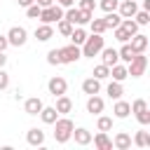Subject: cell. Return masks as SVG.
<instances>
[{
	"instance_id": "cell-1",
	"label": "cell",
	"mask_w": 150,
	"mask_h": 150,
	"mask_svg": "<svg viewBox=\"0 0 150 150\" xmlns=\"http://www.w3.org/2000/svg\"><path fill=\"white\" fill-rule=\"evenodd\" d=\"M73 129H75V124H73L70 117H56V122H54V141L56 143H68L70 136H73Z\"/></svg>"
},
{
	"instance_id": "cell-2",
	"label": "cell",
	"mask_w": 150,
	"mask_h": 150,
	"mask_svg": "<svg viewBox=\"0 0 150 150\" xmlns=\"http://www.w3.org/2000/svg\"><path fill=\"white\" fill-rule=\"evenodd\" d=\"M103 47H105V45H103V35H101V33H91V35H87V40L80 45V52H82V56L94 59V56H98V52H101Z\"/></svg>"
},
{
	"instance_id": "cell-3",
	"label": "cell",
	"mask_w": 150,
	"mask_h": 150,
	"mask_svg": "<svg viewBox=\"0 0 150 150\" xmlns=\"http://www.w3.org/2000/svg\"><path fill=\"white\" fill-rule=\"evenodd\" d=\"M145 68H148V56L141 52V54H134V59L127 66V73H129V77H141L145 73Z\"/></svg>"
},
{
	"instance_id": "cell-4",
	"label": "cell",
	"mask_w": 150,
	"mask_h": 150,
	"mask_svg": "<svg viewBox=\"0 0 150 150\" xmlns=\"http://www.w3.org/2000/svg\"><path fill=\"white\" fill-rule=\"evenodd\" d=\"M42 23H54V21H59V19H63V7L61 5H49V7H42L40 9V16H38Z\"/></svg>"
},
{
	"instance_id": "cell-5",
	"label": "cell",
	"mask_w": 150,
	"mask_h": 150,
	"mask_svg": "<svg viewBox=\"0 0 150 150\" xmlns=\"http://www.w3.org/2000/svg\"><path fill=\"white\" fill-rule=\"evenodd\" d=\"M26 40H28V30L23 26H12L7 30V42L12 47H21V45H26Z\"/></svg>"
},
{
	"instance_id": "cell-6",
	"label": "cell",
	"mask_w": 150,
	"mask_h": 150,
	"mask_svg": "<svg viewBox=\"0 0 150 150\" xmlns=\"http://www.w3.org/2000/svg\"><path fill=\"white\" fill-rule=\"evenodd\" d=\"M80 56H82V52H80V47L73 45V42L59 49V61H61V63H75Z\"/></svg>"
},
{
	"instance_id": "cell-7",
	"label": "cell",
	"mask_w": 150,
	"mask_h": 150,
	"mask_svg": "<svg viewBox=\"0 0 150 150\" xmlns=\"http://www.w3.org/2000/svg\"><path fill=\"white\" fill-rule=\"evenodd\" d=\"M47 89H49V94H52V96H61V94H66V89H68V82H66V77H61V75H54V77L47 82Z\"/></svg>"
},
{
	"instance_id": "cell-8",
	"label": "cell",
	"mask_w": 150,
	"mask_h": 150,
	"mask_svg": "<svg viewBox=\"0 0 150 150\" xmlns=\"http://www.w3.org/2000/svg\"><path fill=\"white\" fill-rule=\"evenodd\" d=\"M136 12H138V5H136V0H122V2L117 5V14H120L122 19H131Z\"/></svg>"
},
{
	"instance_id": "cell-9",
	"label": "cell",
	"mask_w": 150,
	"mask_h": 150,
	"mask_svg": "<svg viewBox=\"0 0 150 150\" xmlns=\"http://www.w3.org/2000/svg\"><path fill=\"white\" fill-rule=\"evenodd\" d=\"M129 45H131V49H134L136 54H141V52L148 49V35H143V33H134V35L129 38Z\"/></svg>"
},
{
	"instance_id": "cell-10",
	"label": "cell",
	"mask_w": 150,
	"mask_h": 150,
	"mask_svg": "<svg viewBox=\"0 0 150 150\" xmlns=\"http://www.w3.org/2000/svg\"><path fill=\"white\" fill-rule=\"evenodd\" d=\"M103 108H105V103H103V98H101L98 94H91V96L87 98V112H91V115H101Z\"/></svg>"
},
{
	"instance_id": "cell-11",
	"label": "cell",
	"mask_w": 150,
	"mask_h": 150,
	"mask_svg": "<svg viewBox=\"0 0 150 150\" xmlns=\"http://www.w3.org/2000/svg\"><path fill=\"white\" fill-rule=\"evenodd\" d=\"M98 54H101V63H105L108 68H110V66H115V63L120 61V56H117V49H112V47H103Z\"/></svg>"
},
{
	"instance_id": "cell-12",
	"label": "cell",
	"mask_w": 150,
	"mask_h": 150,
	"mask_svg": "<svg viewBox=\"0 0 150 150\" xmlns=\"http://www.w3.org/2000/svg\"><path fill=\"white\" fill-rule=\"evenodd\" d=\"M26 141H28V145H42L45 143V131L42 129H38V127H33V129H28L26 131Z\"/></svg>"
},
{
	"instance_id": "cell-13",
	"label": "cell",
	"mask_w": 150,
	"mask_h": 150,
	"mask_svg": "<svg viewBox=\"0 0 150 150\" xmlns=\"http://www.w3.org/2000/svg\"><path fill=\"white\" fill-rule=\"evenodd\" d=\"M70 138H75L77 145H89L91 143V131L84 129V127H77V129H73V136Z\"/></svg>"
},
{
	"instance_id": "cell-14",
	"label": "cell",
	"mask_w": 150,
	"mask_h": 150,
	"mask_svg": "<svg viewBox=\"0 0 150 150\" xmlns=\"http://www.w3.org/2000/svg\"><path fill=\"white\" fill-rule=\"evenodd\" d=\"M42 98H38V96H30V98H26V103H23V110H26V115H38L40 110H42Z\"/></svg>"
},
{
	"instance_id": "cell-15",
	"label": "cell",
	"mask_w": 150,
	"mask_h": 150,
	"mask_svg": "<svg viewBox=\"0 0 150 150\" xmlns=\"http://www.w3.org/2000/svg\"><path fill=\"white\" fill-rule=\"evenodd\" d=\"M91 141L98 150H112V141L108 138V131H98L96 136H91Z\"/></svg>"
},
{
	"instance_id": "cell-16",
	"label": "cell",
	"mask_w": 150,
	"mask_h": 150,
	"mask_svg": "<svg viewBox=\"0 0 150 150\" xmlns=\"http://www.w3.org/2000/svg\"><path fill=\"white\" fill-rule=\"evenodd\" d=\"M112 148H117V150H129V148H131V136H129L127 131L115 134V138H112Z\"/></svg>"
},
{
	"instance_id": "cell-17",
	"label": "cell",
	"mask_w": 150,
	"mask_h": 150,
	"mask_svg": "<svg viewBox=\"0 0 150 150\" xmlns=\"http://www.w3.org/2000/svg\"><path fill=\"white\" fill-rule=\"evenodd\" d=\"M82 91H84L87 96H91V94H98V91H101V80H96L94 75H91V77H87V80L82 82Z\"/></svg>"
},
{
	"instance_id": "cell-18",
	"label": "cell",
	"mask_w": 150,
	"mask_h": 150,
	"mask_svg": "<svg viewBox=\"0 0 150 150\" xmlns=\"http://www.w3.org/2000/svg\"><path fill=\"white\" fill-rule=\"evenodd\" d=\"M54 108H56L59 115H68V112L73 110V101H70L66 94H61V96H56V105H54Z\"/></svg>"
},
{
	"instance_id": "cell-19",
	"label": "cell",
	"mask_w": 150,
	"mask_h": 150,
	"mask_svg": "<svg viewBox=\"0 0 150 150\" xmlns=\"http://www.w3.org/2000/svg\"><path fill=\"white\" fill-rule=\"evenodd\" d=\"M38 115H40V120H42L45 124H54V122H56V117H59V112H56V108H54V105H42V110H40Z\"/></svg>"
},
{
	"instance_id": "cell-20",
	"label": "cell",
	"mask_w": 150,
	"mask_h": 150,
	"mask_svg": "<svg viewBox=\"0 0 150 150\" xmlns=\"http://www.w3.org/2000/svg\"><path fill=\"white\" fill-rule=\"evenodd\" d=\"M35 38H38L40 42L52 40V38H54V28H52V23H42V26H38V28H35Z\"/></svg>"
},
{
	"instance_id": "cell-21",
	"label": "cell",
	"mask_w": 150,
	"mask_h": 150,
	"mask_svg": "<svg viewBox=\"0 0 150 150\" xmlns=\"http://www.w3.org/2000/svg\"><path fill=\"white\" fill-rule=\"evenodd\" d=\"M110 77H112V80H117V82H124V80L129 77V73H127V66H122L120 61H117L115 66H110Z\"/></svg>"
},
{
	"instance_id": "cell-22",
	"label": "cell",
	"mask_w": 150,
	"mask_h": 150,
	"mask_svg": "<svg viewBox=\"0 0 150 150\" xmlns=\"http://www.w3.org/2000/svg\"><path fill=\"white\" fill-rule=\"evenodd\" d=\"M105 94L112 98V101H117V98H122V94H124V87H122V82H117V80H112L108 87H105Z\"/></svg>"
},
{
	"instance_id": "cell-23",
	"label": "cell",
	"mask_w": 150,
	"mask_h": 150,
	"mask_svg": "<svg viewBox=\"0 0 150 150\" xmlns=\"http://www.w3.org/2000/svg\"><path fill=\"white\" fill-rule=\"evenodd\" d=\"M112 112H115V117L117 120H124V117H129V112H131V108H129V103L127 101H115V105H112Z\"/></svg>"
},
{
	"instance_id": "cell-24",
	"label": "cell",
	"mask_w": 150,
	"mask_h": 150,
	"mask_svg": "<svg viewBox=\"0 0 150 150\" xmlns=\"http://www.w3.org/2000/svg\"><path fill=\"white\" fill-rule=\"evenodd\" d=\"M134 145H136V148H150V131H145V129L136 131V136H134Z\"/></svg>"
},
{
	"instance_id": "cell-25",
	"label": "cell",
	"mask_w": 150,
	"mask_h": 150,
	"mask_svg": "<svg viewBox=\"0 0 150 150\" xmlns=\"http://www.w3.org/2000/svg\"><path fill=\"white\" fill-rule=\"evenodd\" d=\"M103 23H105V28H117V26L122 23V16H120L117 12H105Z\"/></svg>"
},
{
	"instance_id": "cell-26",
	"label": "cell",
	"mask_w": 150,
	"mask_h": 150,
	"mask_svg": "<svg viewBox=\"0 0 150 150\" xmlns=\"http://www.w3.org/2000/svg\"><path fill=\"white\" fill-rule=\"evenodd\" d=\"M134 54H136V52L131 49V45H129V42H122V47L117 49V56H120L124 63H129V61L134 59Z\"/></svg>"
},
{
	"instance_id": "cell-27",
	"label": "cell",
	"mask_w": 150,
	"mask_h": 150,
	"mask_svg": "<svg viewBox=\"0 0 150 150\" xmlns=\"http://www.w3.org/2000/svg\"><path fill=\"white\" fill-rule=\"evenodd\" d=\"M68 38H70V42H73V45H77V47H80V45H82V42L87 40V30L77 26V28H73V33H70Z\"/></svg>"
},
{
	"instance_id": "cell-28",
	"label": "cell",
	"mask_w": 150,
	"mask_h": 150,
	"mask_svg": "<svg viewBox=\"0 0 150 150\" xmlns=\"http://www.w3.org/2000/svg\"><path fill=\"white\" fill-rule=\"evenodd\" d=\"M96 129H98V131H110V129H112V117L98 115V120H96Z\"/></svg>"
},
{
	"instance_id": "cell-29",
	"label": "cell",
	"mask_w": 150,
	"mask_h": 150,
	"mask_svg": "<svg viewBox=\"0 0 150 150\" xmlns=\"http://www.w3.org/2000/svg\"><path fill=\"white\" fill-rule=\"evenodd\" d=\"M131 19H134L138 26H148V23H150V12H148V9H141V12H136Z\"/></svg>"
},
{
	"instance_id": "cell-30",
	"label": "cell",
	"mask_w": 150,
	"mask_h": 150,
	"mask_svg": "<svg viewBox=\"0 0 150 150\" xmlns=\"http://www.w3.org/2000/svg\"><path fill=\"white\" fill-rule=\"evenodd\" d=\"M73 28H75V26H73L68 19H59V26H56V30H59L61 35H66V38H68V35L73 33Z\"/></svg>"
},
{
	"instance_id": "cell-31",
	"label": "cell",
	"mask_w": 150,
	"mask_h": 150,
	"mask_svg": "<svg viewBox=\"0 0 150 150\" xmlns=\"http://www.w3.org/2000/svg\"><path fill=\"white\" fill-rule=\"evenodd\" d=\"M96 80H105V77H110V68L105 66V63H98L96 68H94V73H91Z\"/></svg>"
},
{
	"instance_id": "cell-32",
	"label": "cell",
	"mask_w": 150,
	"mask_h": 150,
	"mask_svg": "<svg viewBox=\"0 0 150 150\" xmlns=\"http://www.w3.org/2000/svg\"><path fill=\"white\" fill-rule=\"evenodd\" d=\"M89 28H91V33H101V35L108 30L105 23H103V19H94V16H91V21H89Z\"/></svg>"
},
{
	"instance_id": "cell-33",
	"label": "cell",
	"mask_w": 150,
	"mask_h": 150,
	"mask_svg": "<svg viewBox=\"0 0 150 150\" xmlns=\"http://www.w3.org/2000/svg\"><path fill=\"white\" fill-rule=\"evenodd\" d=\"M112 33H115V40H120V42H129V38H131V33H129V30H124L122 26L112 28Z\"/></svg>"
},
{
	"instance_id": "cell-34",
	"label": "cell",
	"mask_w": 150,
	"mask_h": 150,
	"mask_svg": "<svg viewBox=\"0 0 150 150\" xmlns=\"http://www.w3.org/2000/svg\"><path fill=\"white\" fill-rule=\"evenodd\" d=\"M117 5H120V0H101L98 2V7L103 12H117Z\"/></svg>"
},
{
	"instance_id": "cell-35",
	"label": "cell",
	"mask_w": 150,
	"mask_h": 150,
	"mask_svg": "<svg viewBox=\"0 0 150 150\" xmlns=\"http://www.w3.org/2000/svg\"><path fill=\"white\" fill-rule=\"evenodd\" d=\"M120 26H122L124 30H129L131 35H134V33H138V23H136L134 19H122V23H120Z\"/></svg>"
},
{
	"instance_id": "cell-36",
	"label": "cell",
	"mask_w": 150,
	"mask_h": 150,
	"mask_svg": "<svg viewBox=\"0 0 150 150\" xmlns=\"http://www.w3.org/2000/svg\"><path fill=\"white\" fill-rule=\"evenodd\" d=\"M129 108H131V112L136 115V112H141V110L148 108V101H145V98H136L134 103H129Z\"/></svg>"
},
{
	"instance_id": "cell-37",
	"label": "cell",
	"mask_w": 150,
	"mask_h": 150,
	"mask_svg": "<svg viewBox=\"0 0 150 150\" xmlns=\"http://www.w3.org/2000/svg\"><path fill=\"white\" fill-rule=\"evenodd\" d=\"M40 9H42V7H40L38 2H33V5L26 7V16H28V19H38V16H40Z\"/></svg>"
},
{
	"instance_id": "cell-38",
	"label": "cell",
	"mask_w": 150,
	"mask_h": 150,
	"mask_svg": "<svg viewBox=\"0 0 150 150\" xmlns=\"http://www.w3.org/2000/svg\"><path fill=\"white\" fill-rule=\"evenodd\" d=\"M89 21H91V12L80 9V12H77V21H75V26H84V23H89Z\"/></svg>"
},
{
	"instance_id": "cell-39",
	"label": "cell",
	"mask_w": 150,
	"mask_h": 150,
	"mask_svg": "<svg viewBox=\"0 0 150 150\" xmlns=\"http://www.w3.org/2000/svg\"><path fill=\"white\" fill-rule=\"evenodd\" d=\"M47 63L49 66H59L61 61H59V49H49L47 52Z\"/></svg>"
},
{
	"instance_id": "cell-40",
	"label": "cell",
	"mask_w": 150,
	"mask_h": 150,
	"mask_svg": "<svg viewBox=\"0 0 150 150\" xmlns=\"http://www.w3.org/2000/svg\"><path fill=\"white\" fill-rule=\"evenodd\" d=\"M136 120L143 124V127H148L150 124V110L145 108V110H141V112H136Z\"/></svg>"
},
{
	"instance_id": "cell-41",
	"label": "cell",
	"mask_w": 150,
	"mask_h": 150,
	"mask_svg": "<svg viewBox=\"0 0 150 150\" xmlns=\"http://www.w3.org/2000/svg\"><path fill=\"white\" fill-rule=\"evenodd\" d=\"M77 9H84V12H94L96 9V2L94 0H80V7Z\"/></svg>"
},
{
	"instance_id": "cell-42",
	"label": "cell",
	"mask_w": 150,
	"mask_h": 150,
	"mask_svg": "<svg viewBox=\"0 0 150 150\" xmlns=\"http://www.w3.org/2000/svg\"><path fill=\"white\" fill-rule=\"evenodd\" d=\"M9 87V75H7V70L5 68H0V91L2 89H7Z\"/></svg>"
},
{
	"instance_id": "cell-43",
	"label": "cell",
	"mask_w": 150,
	"mask_h": 150,
	"mask_svg": "<svg viewBox=\"0 0 150 150\" xmlns=\"http://www.w3.org/2000/svg\"><path fill=\"white\" fill-rule=\"evenodd\" d=\"M9 47V42H7V35H0V52H5Z\"/></svg>"
},
{
	"instance_id": "cell-44",
	"label": "cell",
	"mask_w": 150,
	"mask_h": 150,
	"mask_svg": "<svg viewBox=\"0 0 150 150\" xmlns=\"http://www.w3.org/2000/svg\"><path fill=\"white\" fill-rule=\"evenodd\" d=\"M73 2H75V0H56V5H61L63 9H66V7H73Z\"/></svg>"
},
{
	"instance_id": "cell-45",
	"label": "cell",
	"mask_w": 150,
	"mask_h": 150,
	"mask_svg": "<svg viewBox=\"0 0 150 150\" xmlns=\"http://www.w3.org/2000/svg\"><path fill=\"white\" fill-rule=\"evenodd\" d=\"M40 7H49V5H54V0H35Z\"/></svg>"
},
{
	"instance_id": "cell-46",
	"label": "cell",
	"mask_w": 150,
	"mask_h": 150,
	"mask_svg": "<svg viewBox=\"0 0 150 150\" xmlns=\"http://www.w3.org/2000/svg\"><path fill=\"white\" fill-rule=\"evenodd\" d=\"M16 2H19V7H23V9H26V7H28V5H33L35 0H16Z\"/></svg>"
},
{
	"instance_id": "cell-47",
	"label": "cell",
	"mask_w": 150,
	"mask_h": 150,
	"mask_svg": "<svg viewBox=\"0 0 150 150\" xmlns=\"http://www.w3.org/2000/svg\"><path fill=\"white\" fill-rule=\"evenodd\" d=\"M5 63H7V54L0 52V68H5Z\"/></svg>"
},
{
	"instance_id": "cell-48",
	"label": "cell",
	"mask_w": 150,
	"mask_h": 150,
	"mask_svg": "<svg viewBox=\"0 0 150 150\" xmlns=\"http://www.w3.org/2000/svg\"><path fill=\"white\" fill-rule=\"evenodd\" d=\"M0 2H2V0H0Z\"/></svg>"
}]
</instances>
